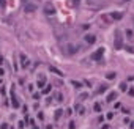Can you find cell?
<instances>
[{
  "label": "cell",
  "instance_id": "cell-1",
  "mask_svg": "<svg viewBox=\"0 0 134 129\" xmlns=\"http://www.w3.org/2000/svg\"><path fill=\"white\" fill-rule=\"evenodd\" d=\"M114 49H117V50L123 49V36H122V32H120V30H115V43H114Z\"/></svg>",
  "mask_w": 134,
  "mask_h": 129
},
{
  "label": "cell",
  "instance_id": "cell-2",
  "mask_svg": "<svg viewBox=\"0 0 134 129\" xmlns=\"http://www.w3.org/2000/svg\"><path fill=\"white\" fill-rule=\"evenodd\" d=\"M104 55V47H100V49L96 50V52L92 54V60H101Z\"/></svg>",
  "mask_w": 134,
  "mask_h": 129
},
{
  "label": "cell",
  "instance_id": "cell-3",
  "mask_svg": "<svg viewBox=\"0 0 134 129\" xmlns=\"http://www.w3.org/2000/svg\"><path fill=\"white\" fill-rule=\"evenodd\" d=\"M38 10V6L35 3H24V11L25 13H33V11H36Z\"/></svg>",
  "mask_w": 134,
  "mask_h": 129
},
{
  "label": "cell",
  "instance_id": "cell-4",
  "mask_svg": "<svg viewBox=\"0 0 134 129\" xmlns=\"http://www.w3.org/2000/svg\"><path fill=\"white\" fill-rule=\"evenodd\" d=\"M95 41H96L95 35H85V43H88V44H95Z\"/></svg>",
  "mask_w": 134,
  "mask_h": 129
},
{
  "label": "cell",
  "instance_id": "cell-5",
  "mask_svg": "<svg viewBox=\"0 0 134 129\" xmlns=\"http://www.w3.org/2000/svg\"><path fill=\"white\" fill-rule=\"evenodd\" d=\"M21 64H22L24 68H27V66H28V58H27L25 55H22V54H21Z\"/></svg>",
  "mask_w": 134,
  "mask_h": 129
},
{
  "label": "cell",
  "instance_id": "cell-6",
  "mask_svg": "<svg viewBox=\"0 0 134 129\" xmlns=\"http://www.w3.org/2000/svg\"><path fill=\"white\" fill-rule=\"evenodd\" d=\"M114 99H117V93H115V91H111V93L107 95V102H112Z\"/></svg>",
  "mask_w": 134,
  "mask_h": 129
},
{
  "label": "cell",
  "instance_id": "cell-7",
  "mask_svg": "<svg viewBox=\"0 0 134 129\" xmlns=\"http://www.w3.org/2000/svg\"><path fill=\"white\" fill-rule=\"evenodd\" d=\"M54 13H55L54 6H52V5H49V3H47V5H46V14H54Z\"/></svg>",
  "mask_w": 134,
  "mask_h": 129
},
{
  "label": "cell",
  "instance_id": "cell-8",
  "mask_svg": "<svg viewBox=\"0 0 134 129\" xmlns=\"http://www.w3.org/2000/svg\"><path fill=\"white\" fill-rule=\"evenodd\" d=\"M11 104H13V107H14V109H17V107L21 106V104H19V101H17V99H16L14 96L11 98Z\"/></svg>",
  "mask_w": 134,
  "mask_h": 129
},
{
  "label": "cell",
  "instance_id": "cell-9",
  "mask_svg": "<svg viewBox=\"0 0 134 129\" xmlns=\"http://www.w3.org/2000/svg\"><path fill=\"white\" fill-rule=\"evenodd\" d=\"M107 91V85H101L100 88H98V91H96V93H98V95H101V93H106Z\"/></svg>",
  "mask_w": 134,
  "mask_h": 129
},
{
  "label": "cell",
  "instance_id": "cell-10",
  "mask_svg": "<svg viewBox=\"0 0 134 129\" xmlns=\"http://www.w3.org/2000/svg\"><path fill=\"white\" fill-rule=\"evenodd\" d=\"M50 71H52V72H55V74H57V76H63V72H61V71H58V69L57 68H54V66H50Z\"/></svg>",
  "mask_w": 134,
  "mask_h": 129
},
{
  "label": "cell",
  "instance_id": "cell-11",
  "mask_svg": "<svg viewBox=\"0 0 134 129\" xmlns=\"http://www.w3.org/2000/svg\"><path fill=\"white\" fill-rule=\"evenodd\" d=\"M106 79H109V80L115 79V72H107V74H106Z\"/></svg>",
  "mask_w": 134,
  "mask_h": 129
},
{
  "label": "cell",
  "instance_id": "cell-12",
  "mask_svg": "<svg viewBox=\"0 0 134 129\" xmlns=\"http://www.w3.org/2000/svg\"><path fill=\"white\" fill-rule=\"evenodd\" d=\"M44 82H46V79H44V76H41V79L38 80V87H43V85H44Z\"/></svg>",
  "mask_w": 134,
  "mask_h": 129
},
{
  "label": "cell",
  "instance_id": "cell-13",
  "mask_svg": "<svg viewBox=\"0 0 134 129\" xmlns=\"http://www.w3.org/2000/svg\"><path fill=\"white\" fill-rule=\"evenodd\" d=\"M6 6V0H0V10H5Z\"/></svg>",
  "mask_w": 134,
  "mask_h": 129
},
{
  "label": "cell",
  "instance_id": "cell-14",
  "mask_svg": "<svg viewBox=\"0 0 134 129\" xmlns=\"http://www.w3.org/2000/svg\"><path fill=\"white\" fill-rule=\"evenodd\" d=\"M73 85L76 88H82V84H80V82H76V80H73Z\"/></svg>",
  "mask_w": 134,
  "mask_h": 129
},
{
  "label": "cell",
  "instance_id": "cell-15",
  "mask_svg": "<svg viewBox=\"0 0 134 129\" xmlns=\"http://www.w3.org/2000/svg\"><path fill=\"white\" fill-rule=\"evenodd\" d=\"M126 84H125V82H122V84H120V90H122V91H125V90H126Z\"/></svg>",
  "mask_w": 134,
  "mask_h": 129
},
{
  "label": "cell",
  "instance_id": "cell-16",
  "mask_svg": "<svg viewBox=\"0 0 134 129\" xmlns=\"http://www.w3.org/2000/svg\"><path fill=\"white\" fill-rule=\"evenodd\" d=\"M95 110H96V112H101V104H100V102L95 104Z\"/></svg>",
  "mask_w": 134,
  "mask_h": 129
},
{
  "label": "cell",
  "instance_id": "cell-17",
  "mask_svg": "<svg viewBox=\"0 0 134 129\" xmlns=\"http://www.w3.org/2000/svg\"><path fill=\"white\" fill-rule=\"evenodd\" d=\"M112 17H114V19H120V17H122V14H120V13H114V14H112Z\"/></svg>",
  "mask_w": 134,
  "mask_h": 129
},
{
  "label": "cell",
  "instance_id": "cell-18",
  "mask_svg": "<svg viewBox=\"0 0 134 129\" xmlns=\"http://www.w3.org/2000/svg\"><path fill=\"white\" fill-rule=\"evenodd\" d=\"M126 35H128V38H134V36H133V32H131V30H126Z\"/></svg>",
  "mask_w": 134,
  "mask_h": 129
},
{
  "label": "cell",
  "instance_id": "cell-19",
  "mask_svg": "<svg viewBox=\"0 0 134 129\" xmlns=\"http://www.w3.org/2000/svg\"><path fill=\"white\" fill-rule=\"evenodd\" d=\"M61 112H63V110H57V113H55V118H57V120H58V118H60Z\"/></svg>",
  "mask_w": 134,
  "mask_h": 129
},
{
  "label": "cell",
  "instance_id": "cell-20",
  "mask_svg": "<svg viewBox=\"0 0 134 129\" xmlns=\"http://www.w3.org/2000/svg\"><path fill=\"white\" fill-rule=\"evenodd\" d=\"M74 128H76V123L71 121V123H69V129H74Z\"/></svg>",
  "mask_w": 134,
  "mask_h": 129
},
{
  "label": "cell",
  "instance_id": "cell-21",
  "mask_svg": "<svg viewBox=\"0 0 134 129\" xmlns=\"http://www.w3.org/2000/svg\"><path fill=\"white\" fill-rule=\"evenodd\" d=\"M49 91H50V88H49V87H46V88H44V90H43V93L46 95V93H49Z\"/></svg>",
  "mask_w": 134,
  "mask_h": 129
},
{
  "label": "cell",
  "instance_id": "cell-22",
  "mask_svg": "<svg viewBox=\"0 0 134 129\" xmlns=\"http://www.w3.org/2000/svg\"><path fill=\"white\" fill-rule=\"evenodd\" d=\"M79 2L80 0H73V5H79Z\"/></svg>",
  "mask_w": 134,
  "mask_h": 129
},
{
  "label": "cell",
  "instance_id": "cell-23",
  "mask_svg": "<svg viewBox=\"0 0 134 129\" xmlns=\"http://www.w3.org/2000/svg\"><path fill=\"white\" fill-rule=\"evenodd\" d=\"M129 95H131V96H134V88H131V90H129Z\"/></svg>",
  "mask_w": 134,
  "mask_h": 129
},
{
  "label": "cell",
  "instance_id": "cell-24",
  "mask_svg": "<svg viewBox=\"0 0 134 129\" xmlns=\"http://www.w3.org/2000/svg\"><path fill=\"white\" fill-rule=\"evenodd\" d=\"M3 74H5V72H3V69L0 68V76H3Z\"/></svg>",
  "mask_w": 134,
  "mask_h": 129
},
{
  "label": "cell",
  "instance_id": "cell-25",
  "mask_svg": "<svg viewBox=\"0 0 134 129\" xmlns=\"http://www.w3.org/2000/svg\"><path fill=\"white\" fill-rule=\"evenodd\" d=\"M33 129H38V128H36V126H33Z\"/></svg>",
  "mask_w": 134,
  "mask_h": 129
},
{
  "label": "cell",
  "instance_id": "cell-26",
  "mask_svg": "<svg viewBox=\"0 0 134 129\" xmlns=\"http://www.w3.org/2000/svg\"><path fill=\"white\" fill-rule=\"evenodd\" d=\"M24 2H25V0H24Z\"/></svg>",
  "mask_w": 134,
  "mask_h": 129
},
{
  "label": "cell",
  "instance_id": "cell-27",
  "mask_svg": "<svg viewBox=\"0 0 134 129\" xmlns=\"http://www.w3.org/2000/svg\"><path fill=\"white\" fill-rule=\"evenodd\" d=\"M126 2H128V0H126Z\"/></svg>",
  "mask_w": 134,
  "mask_h": 129
}]
</instances>
